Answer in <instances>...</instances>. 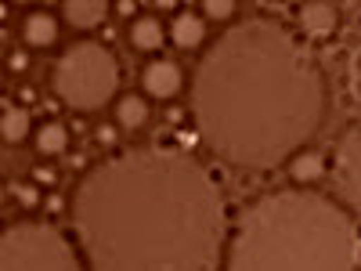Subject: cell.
Instances as JSON below:
<instances>
[{
	"label": "cell",
	"instance_id": "1",
	"mask_svg": "<svg viewBox=\"0 0 361 271\" xmlns=\"http://www.w3.org/2000/svg\"><path fill=\"white\" fill-rule=\"evenodd\" d=\"M90 271H221V185L188 152L134 148L98 167L73 195Z\"/></svg>",
	"mask_w": 361,
	"mask_h": 271
},
{
	"label": "cell",
	"instance_id": "2",
	"mask_svg": "<svg viewBox=\"0 0 361 271\" xmlns=\"http://www.w3.org/2000/svg\"><path fill=\"white\" fill-rule=\"evenodd\" d=\"M199 138L235 167H282L325 119L318 58L286 25L246 18L202 54L192 80Z\"/></svg>",
	"mask_w": 361,
	"mask_h": 271
},
{
	"label": "cell",
	"instance_id": "3",
	"mask_svg": "<svg viewBox=\"0 0 361 271\" xmlns=\"http://www.w3.org/2000/svg\"><path fill=\"white\" fill-rule=\"evenodd\" d=\"M357 221L311 188L260 195L238 221L224 271H357Z\"/></svg>",
	"mask_w": 361,
	"mask_h": 271
},
{
	"label": "cell",
	"instance_id": "4",
	"mask_svg": "<svg viewBox=\"0 0 361 271\" xmlns=\"http://www.w3.org/2000/svg\"><path fill=\"white\" fill-rule=\"evenodd\" d=\"M51 87L73 112H98L119 90V62L98 40H80L54 62Z\"/></svg>",
	"mask_w": 361,
	"mask_h": 271
},
{
	"label": "cell",
	"instance_id": "5",
	"mask_svg": "<svg viewBox=\"0 0 361 271\" xmlns=\"http://www.w3.org/2000/svg\"><path fill=\"white\" fill-rule=\"evenodd\" d=\"M0 271H80V260L62 231L40 221H18L0 239Z\"/></svg>",
	"mask_w": 361,
	"mask_h": 271
},
{
	"label": "cell",
	"instance_id": "6",
	"mask_svg": "<svg viewBox=\"0 0 361 271\" xmlns=\"http://www.w3.org/2000/svg\"><path fill=\"white\" fill-rule=\"evenodd\" d=\"M333 177H336V195L361 217V124H354L333 156Z\"/></svg>",
	"mask_w": 361,
	"mask_h": 271
},
{
	"label": "cell",
	"instance_id": "7",
	"mask_svg": "<svg viewBox=\"0 0 361 271\" xmlns=\"http://www.w3.org/2000/svg\"><path fill=\"white\" fill-rule=\"evenodd\" d=\"M141 87L148 98H159V102H170L180 95V87H185V73H180L177 62L170 58H156V62H148L145 73H141Z\"/></svg>",
	"mask_w": 361,
	"mask_h": 271
},
{
	"label": "cell",
	"instance_id": "8",
	"mask_svg": "<svg viewBox=\"0 0 361 271\" xmlns=\"http://www.w3.org/2000/svg\"><path fill=\"white\" fill-rule=\"evenodd\" d=\"M296 18H300V29H304L311 40H329L340 25V8L325 4V0H311V4L296 8Z\"/></svg>",
	"mask_w": 361,
	"mask_h": 271
},
{
	"label": "cell",
	"instance_id": "9",
	"mask_svg": "<svg viewBox=\"0 0 361 271\" xmlns=\"http://www.w3.org/2000/svg\"><path fill=\"white\" fill-rule=\"evenodd\" d=\"M22 40L33 51H47L58 40V18L51 11H29L22 22Z\"/></svg>",
	"mask_w": 361,
	"mask_h": 271
},
{
	"label": "cell",
	"instance_id": "10",
	"mask_svg": "<svg viewBox=\"0 0 361 271\" xmlns=\"http://www.w3.org/2000/svg\"><path fill=\"white\" fill-rule=\"evenodd\" d=\"M170 40H173L180 51H195V47L206 40V18L195 15V11H180V15L170 22Z\"/></svg>",
	"mask_w": 361,
	"mask_h": 271
},
{
	"label": "cell",
	"instance_id": "11",
	"mask_svg": "<svg viewBox=\"0 0 361 271\" xmlns=\"http://www.w3.org/2000/svg\"><path fill=\"white\" fill-rule=\"evenodd\" d=\"M62 11H66V22L73 29H98L112 8L105 4V0H66Z\"/></svg>",
	"mask_w": 361,
	"mask_h": 271
},
{
	"label": "cell",
	"instance_id": "12",
	"mask_svg": "<svg viewBox=\"0 0 361 271\" xmlns=\"http://www.w3.org/2000/svg\"><path fill=\"white\" fill-rule=\"evenodd\" d=\"M329 170H333V159H325V152H300L289 163V174L296 185H318Z\"/></svg>",
	"mask_w": 361,
	"mask_h": 271
},
{
	"label": "cell",
	"instance_id": "13",
	"mask_svg": "<svg viewBox=\"0 0 361 271\" xmlns=\"http://www.w3.org/2000/svg\"><path fill=\"white\" fill-rule=\"evenodd\" d=\"M130 44L137 51H159L166 44V29L156 15H137L130 22Z\"/></svg>",
	"mask_w": 361,
	"mask_h": 271
},
{
	"label": "cell",
	"instance_id": "14",
	"mask_svg": "<svg viewBox=\"0 0 361 271\" xmlns=\"http://www.w3.org/2000/svg\"><path fill=\"white\" fill-rule=\"evenodd\" d=\"M148 102L137 98V95H123L116 102V127H123V131H141L148 124Z\"/></svg>",
	"mask_w": 361,
	"mask_h": 271
},
{
	"label": "cell",
	"instance_id": "15",
	"mask_svg": "<svg viewBox=\"0 0 361 271\" xmlns=\"http://www.w3.org/2000/svg\"><path fill=\"white\" fill-rule=\"evenodd\" d=\"M0 134H4V145H22L29 138V109L4 102V116H0Z\"/></svg>",
	"mask_w": 361,
	"mask_h": 271
},
{
	"label": "cell",
	"instance_id": "16",
	"mask_svg": "<svg viewBox=\"0 0 361 271\" xmlns=\"http://www.w3.org/2000/svg\"><path fill=\"white\" fill-rule=\"evenodd\" d=\"M69 148V127L66 124H44L37 131V152L40 156H62Z\"/></svg>",
	"mask_w": 361,
	"mask_h": 271
},
{
	"label": "cell",
	"instance_id": "17",
	"mask_svg": "<svg viewBox=\"0 0 361 271\" xmlns=\"http://www.w3.org/2000/svg\"><path fill=\"white\" fill-rule=\"evenodd\" d=\"M199 11H202L209 22H228V18L238 11V4H235V0H202Z\"/></svg>",
	"mask_w": 361,
	"mask_h": 271
},
{
	"label": "cell",
	"instance_id": "18",
	"mask_svg": "<svg viewBox=\"0 0 361 271\" xmlns=\"http://www.w3.org/2000/svg\"><path fill=\"white\" fill-rule=\"evenodd\" d=\"M11 195L22 203V210H37V206L44 203L40 188H33V185H22V181H11Z\"/></svg>",
	"mask_w": 361,
	"mask_h": 271
},
{
	"label": "cell",
	"instance_id": "19",
	"mask_svg": "<svg viewBox=\"0 0 361 271\" xmlns=\"http://www.w3.org/2000/svg\"><path fill=\"white\" fill-rule=\"evenodd\" d=\"M33 181H37V185H44V188H54L58 185V174L51 167H33Z\"/></svg>",
	"mask_w": 361,
	"mask_h": 271
},
{
	"label": "cell",
	"instance_id": "20",
	"mask_svg": "<svg viewBox=\"0 0 361 271\" xmlns=\"http://www.w3.org/2000/svg\"><path fill=\"white\" fill-rule=\"evenodd\" d=\"M116 138H119V134H116V127H112V124H102V127L94 131V141H98L102 148H112V145H116Z\"/></svg>",
	"mask_w": 361,
	"mask_h": 271
},
{
	"label": "cell",
	"instance_id": "21",
	"mask_svg": "<svg viewBox=\"0 0 361 271\" xmlns=\"http://www.w3.org/2000/svg\"><path fill=\"white\" fill-rule=\"evenodd\" d=\"M8 69H11V73H25V69H29V54H25V51H11V54H8Z\"/></svg>",
	"mask_w": 361,
	"mask_h": 271
},
{
	"label": "cell",
	"instance_id": "22",
	"mask_svg": "<svg viewBox=\"0 0 361 271\" xmlns=\"http://www.w3.org/2000/svg\"><path fill=\"white\" fill-rule=\"evenodd\" d=\"M37 102H40V98H37V90H33V87H22V90H18V105H22V109L37 105Z\"/></svg>",
	"mask_w": 361,
	"mask_h": 271
},
{
	"label": "cell",
	"instance_id": "23",
	"mask_svg": "<svg viewBox=\"0 0 361 271\" xmlns=\"http://www.w3.org/2000/svg\"><path fill=\"white\" fill-rule=\"evenodd\" d=\"M112 11H116V15H123V18H134L137 4H134V0H119V4H112Z\"/></svg>",
	"mask_w": 361,
	"mask_h": 271
},
{
	"label": "cell",
	"instance_id": "24",
	"mask_svg": "<svg viewBox=\"0 0 361 271\" xmlns=\"http://www.w3.org/2000/svg\"><path fill=\"white\" fill-rule=\"evenodd\" d=\"M62 206H66V203H62V195H51V199H47V210H51V214H58Z\"/></svg>",
	"mask_w": 361,
	"mask_h": 271
},
{
	"label": "cell",
	"instance_id": "25",
	"mask_svg": "<svg viewBox=\"0 0 361 271\" xmlns=\"http://www.w3.org/2000/svg\"><path fill=\"white\" fill-rule=\"evenodd\" d=\"M177 4H173V0H156V11H173Z\"/></svg>",
	"mask_w": 361,
	"mask_h": 271
},
{
	"label": "cell",
	"instance_id": "26",
	"mask_svg": "<svg viewBox=\"0 0 361 271\" xmlns=\"http://www.w3.org/2000/svg\"><path fill=\"white\" fill-rule=\"evenodd\" d=\"M166 119H170V124H180V119H185V112H180V109H170Z\"/></svg>",
	"mask_w": 361,
	"mask_h": 271
}]
</instances>
